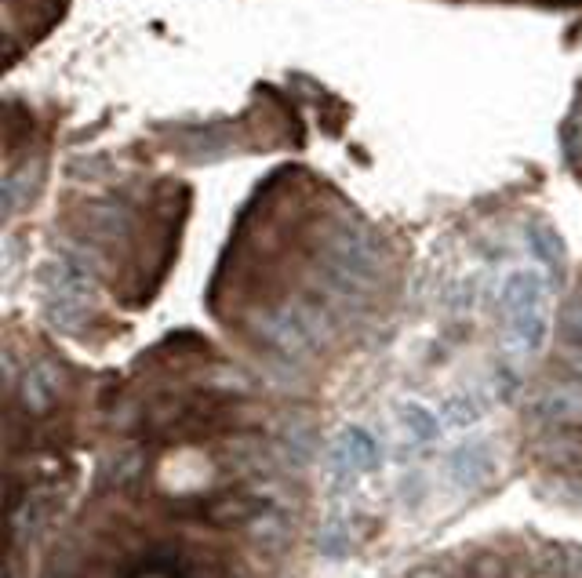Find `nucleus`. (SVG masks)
<instances>
[{"label":"nucleus","mask_w":582,"mask_h":578,"mask_svg":"<svg viewBox=\"0 0 582 578\" xmlns=\"http://www.w3.org/2000/svg\"><path fill=\"white\" fill-rule=\"evenodd\" d=\"M317 469L259 379L171 346L91 389L81 459L8 578H310Z\"/></svg>","instance_id":"1"},{"label":"nucleus","mask_w":582,"mask_h":578,"mask_svg":"<svg viewBox=\"0 0 582 578\" xmlns=\"http://www.w3.org/2000/svg\"><path fill=\"white\" fill-rule=\"evenodd\" d=\"M393 578H582V546L539 528H495L433 549Z\"/></svg>","instance_id":"2"}]
</instances>
